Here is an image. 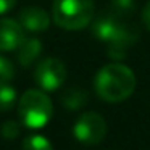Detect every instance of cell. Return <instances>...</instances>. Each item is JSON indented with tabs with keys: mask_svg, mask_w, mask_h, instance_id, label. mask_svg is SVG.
<instances>
[{
	"mask_svg": "<svg viewBox=\"0 0 150 150\" xmlns=\"http://www.w3.org/2000/svg\"><path fill=\"white\" fill-rule=\"evenodd\" d=\"M94 89L102 100L120 103L132 95L136 89V74L126 65L110 63L95 74Z\"/></svg>",
	"mask_w": 150,
	"mask_h": 150,
	"instance_id": "6da1fadb",
	"label": "cell"
},
{
	"mask_svg": "<svg viewBox=\"0 0 150 150\" xmlns=\"http://www.w3.org/2000/svg\"><path fill=\"white\" fill-rule=\"evenodd\" d=\"M95 13L94 0H53L52 18L57 26L66 31L86 28Z\"/></svg>",
	"mask_w": 150,
	"mask_h": 150,
	"instance_id": "7a4b0ae2",
	"label": "cell"
},
{
	"mask_svg": "<svg viewBox=\"0 0 150 150\" xmlns=\"http://www.w3.org/2000/svg\"><path fill=\"white\" fill-rule=\"evenodd\" d=\"M53 113V105L50 97L44 91L29 89L20 98L18 115L21 124L29 129H40L50 121Z\"/></svg>",
	"mask_w": 150,
	"mask_h": 150,
	"instance_id": "3957f363",
	"label": "cell"
},
{
	"mask_svg": "<svg viewBox=\"0 0 150 150\" xmlns=\"http://www.w3.org/2000/svg\"><path fill=\"white\" fill-rule=\"evenodd\" d=\"M73 134L81 144L97 145L107 136V121L95 111H87L76 120L73 126Z\"/></svg>",
	"mask_w": 150,
	"mask_h": 150,
	"instance_id": "277c9868",
	"label": "cell"
},
{
	"mask_svg": "<svg viewBox=\"0 0 150 150\" xmlns=\"http://www.w3.org/2000/svg\"><path fill=\"white\" fill-rule=\"evenodd\" d=\"M66 66L62 60L55 58V57H47L42 62L37 63L36 69H34V79H36L37 86L42 91L52 92L62 87L63 82L66 79Z\"/></svg>",
	"mask_w": 150,
	"mask_h": 150,
	"instance_id": "5b68a950",
	"label": "cell"
},
{
	"mask_svg": "<svg viewBox=\"0 0 150 150\" xmlns=\"http://www.w3.org/2000/svg\"><path fill=\"white\" fill-rule=\"evenodd\" d=\"M139 40V31L129 23H123L118 36L108 44V57L113 60L126 58L129 49H132L134 44Z\"/></svg>",
	"mask_w": 150,
	"mask_h": 150,
	"instance_id": "8992f818",
	"label": "cell"
},
{
	"mask_svg": "<svg viewBox=\"0 0 150 150\" xmlns=\"http://www.w3.org/2000/svg\"><path fill=\"white\" fill-rule=\"evenodd\" d=\"M123 23L124 21L121 20V18H118L116 15H113L111 11L102 13L100 16H97L94 20V23H92V28H91L92 36L108 45V44L118 36Z\"/></svg>",
	"mask_w": 150,
	"mask_h": 150,
	"instance_id": "52a82bcc",
	"label": "cell"
},
{
	"mask_svg": "<svg viewBox=\"0 0 150 150\" xmlns=\"http://www.w3.org/2000/svg\"><path fill=\"white\" fill-rule=\"evenodd\" d=\"M18 23L21 24V28L26 33L39 34L49 29L50 16L45 10L39 7H24L18 15Z\"/></svg>",
	"mask_w": 150,
	"mask_h": 150,
	"instance_id": "ba28073f",
	"label": "cell"
},
{
	"mask_svg": "<svg viewBox=\"0 0 150 150\" xmlns=\"http://www.w3.org/2000/svg\"><path fill=\"white\" fill-rule=\"evenodd\" d=\"M24 39V29L15 20H0V52L16 50Z\"/></svg>",
	"mask_w": 150,
	"mask_h": 150,
	"instance_id": "9c48e42d",
	"label": "cell"
},
{
	"mask_svg": "<svg viewBox=\"0 0 150 150\" xmlns=\"http://www.w3.org/2000/svg\"><path fill=\"white\" fill-rule=\"evenodd\" d=\"M42 53V42L36 37H24L16 49V58L20 65L31 66Z\"/></svg>",
	"mask_w": 150,
	"mask_h": 150,
	"instance_id": "30bf717a",
	"label": "cell"
},
{
	"mask_svg": "<svg viewBox=\"0 0 150 150\" xmlns=\"http://www.w3.org/2000/svg\"><path fill=\"white\" fill-rule=\"evenodd\" d=\"M89 102V94L81 87H69L62 94V103L68 110H79Z\"/></svg>",
	"mask_w": 150,
	"mask_h": 150,
	"instance_id": "8fae6325",
	"label": "cell"
},
{
	"mask_svg": "<svg viewBox=\"0 0 150 150\" xmlns=\"http://www.w3.org/2000/svg\"><path fill=\"white\" fill-rule=\"evenodd\" d=\"M16 103V91L8 82L0 84V111H8Z\"/></svg>",
	"mask_w": 150,
	"mask_h": 150,
	"instance_id": "7c38bea8",
	"label": "cell"
},
{
	"mask_svg": "<svg viewBox=\"0 0 150 150\" xmlns=\"http://www.w3.org/2000/svg\"><path fill=\"white\" fill-rule=\"evenodd\" d=\"M23 150H53L52 144L47 137L40 136V134H34V136H28L23 140Z\"/></svg>",
	"mask_w": 150,
	"mask_h": 150,
	"instance_id": "4fadbf2b",
	"label": "cell"
},
{
	"mask_svg": "<svg viewBox=\"0 0 150 150\" xmlns=\"http://www.w3.org/2000/svg\"><path fill=\"white\" fill-rule=\"evenodd\" d=\"M136 10V2L134 0H111L110 2V10L113 15H116L118 18H126L129 15H132V11Z\"/></svg>",
	"mask_w": 150,
	"mask_h": 150,
	"instance_id": "5bb4252c",
	"label": "cell"
},
{
	"mask_svg": "<svg viewBox=\"0 0 150 150\" xmlns=\"http://www.w3.org/2000/svg\"><path fill=\"white\" fill-rule=\"evenodd\" d=\"M15 78V65L7 57L0 55V84L10 82Z\"/></svg>",
	"mask_w": 150,
	"mask_h": 150,
	"instance_id": "9a60e30c",
	"label": "cell"
},
{
	"mask_svg": "<svg viewBox=\"0 0 150 150\" xmlns=\"http://www.w3.org/2000/svg\"><path fill=\"white\" fill-rule=\"evenodd\" d=\"M0 132H2V137H4L5 140H15L18 136H20V132H21V124L18 123V121L8 120V121L4 123Z\"/></svg>",
	"mask_w": 150,
	"mask_h": 150,
	"instance_id": "2e32d148",
	"label": "cell"
},
{
	"mask_svg": "<svg viewBox=\"0 0 150 150\" xmlns=\"http://www.w3.org/2000/svg\"><path fill=\"white\" fill-rule=\"evenodd\" d=\"M15 5H16V0H0V15H5L13 10Z\"/></svg>",
	"mask_w": 150,
	"mask_h": 150,
	"instance_id": "e0dca14e",
	"label": "cell"
},
{
	"mask_svg": "<svg viewBox=\"0 0 150 150\" xmlns=\"http://www.w3.org/2000/svg\"><path fill=\"white\" fill-rule=\"evenodd\" d=\"M142 23H144V26L150 31V0L145 4V7H144V10H142Z\"/></svg>",
	"mask_w": 150,
	"mask_h": 150,
	"instance_id": "ac0fdd59",
	"label": "cell"
}]
</instances>
